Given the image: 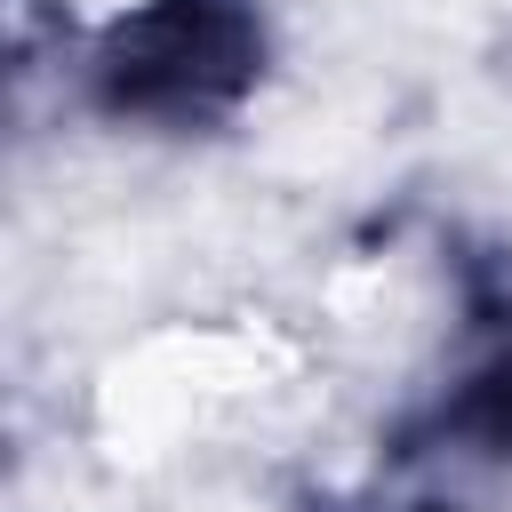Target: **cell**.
Here are the masks:
<instances>
[{"label": "cell", "mask_w": 512, "mask_h": 512, "mask_svg": "<svg viewBox=\"0 0 512 512\" xmlns=\"http://www.w3.org/2000/svg\"><path fill=\"white\" fill-rule=\"evenodd\" d=\"M96 104L144 128H208L264 80V16L248 0H144L96 40Z\"/></svg>", "instance_id": "1"}]
</instances>
